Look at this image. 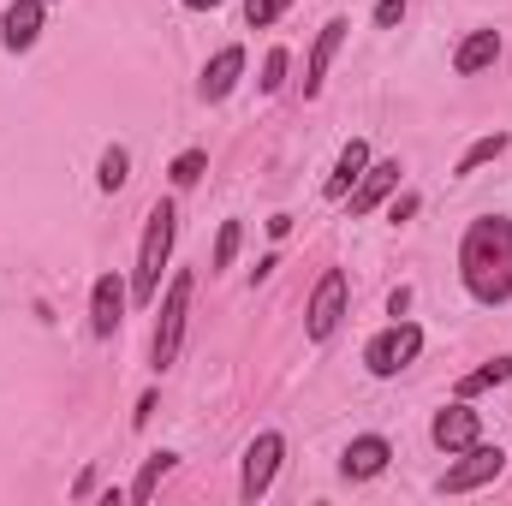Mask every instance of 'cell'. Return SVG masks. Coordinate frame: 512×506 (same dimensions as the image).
Returning <instances> with one entry per match:
<instances>
[{
    "label": "cell",
    "instance_id": "6da1fadb",
    "mask_svg": "<svg viewBox=\"0 0 512 506\" xmlns=\"http://www.w3.org/2000/svg\"><path fill=\"white\" fill-rule=\"evenodd\" d=\"M459 274H465V292L477 304H507L512 298V221L507 215H483V221L465 227Z\"/></svg>",
    "mask_w": 512,
    "mask_h": 506
},
{
    "label": "cell",
    "instance_id": "7a4b0ae2",
    "mask_svg": "<svg viewBox=\"0 0 512 506\" xmlns=\"http://www.w3.org/2000/svg\"><path fill=\"white\" fill-rule=\"evenodd\" d=\"M173 233H179V215L173 203H155L143 215V245H137V268H131V298L137 304H155L161 298V268L173 256Z\"/></svg>",
    "mask_w": 512,
    "mask_h": 506
},
{
    "label": "cell",
    "instance_id": "3957f363",
    "mask_svg": "<svg viewBox=\"0 0 512 506\" xmlns=\"http://www.w3.org/2000/svg\"><path fill=\"white\" fill-rule=\"evenodd\" d=\"M191 274H173V286H167V298H161V316H155V340H149V358H155V370H173V358H179V340H185V310H191Z\"/></svg>",
    "mask_w": 512,
    "mask_h": 506
},
{
    "label": "cell",
    "instance_id": "277c9868",
    "mask_svg": "<svg viewBox=\"0 0 512 506\" xmlns=\"http://www.w3.org/2000/svg\"><path fill=\"white\" fill-rule=\"evenodd\" d=\"M417 352H423V328L417 322H387L382 334L364 346V370L387 381V376H399V370H411Z\"/></svg>",
    "mask_w": 512,
    "mask_h": 506
},
{
    "label": "cell",
    "instance_id": "5b68a950",
    "mask_svg": "<svg viewBox=\"0 0 512 506\" xmlns=\"http://www.w3.org/2000/svg\"><path fill=\"white\" fill-rule=\"evenodd\" d=\"M501 471H507V453H501V447H489V441H477V447H465V453H459V465H447L441 495H471V489L495 483Z\"/></svg>",
    "mask_w": 512,
    "mask_h": 506
},
{
    "label": "cell",
    "instance_id": "8992f818",
    "mask_svg": "<svg viewBox=\"0 0 512 506\" xmlns=\"http://www.w3.org/2000/svg\"><path fill=\"white\" fill-rule=\"evenodd\" d=\"M280 459H286V435L262 429L251 447H245V477H239V501H251V506H256L262 495H268V483H274Z\"/></svg>",
    "mask_w": 512,
    "mask_h": 506
},
{
    "label": "cell",
    "instance_id": "52a82bcc",
    "mask_svg": "<svg viewBox=\"0 0 512 506\" xmlns=\"http://www.w3.org/2000/svg\"><path fill=\"white\" fill-rule=\"evenodd\" d=\"M340 316H346V274H340V268H328V274L316 280V292H310V310H304V334L322 346V340L340 328Z\"/></svg>",
    "mask_w": 512,
    "mask_h": 506
},
{
    "label": "cell",
    "instance_id": "ba28073f",
    "mask_svg": "<svg viewBox=\"0 0 512 506\" xmlns=\"http://www.w3.org/2000/svg\"><path fill=\"white\" fill-rule=\"evenodd\" d=\"M429 441L453 459V453H465V447H477V441H483V423H477V411H471L465 399H453V405H441V411H435Z\"/></svg>",
    "mask_w": 512,
    "mask_h": 506
},
{
    "label": "cell",
    "instance_id": "9c48e42d",
    "mask_svg": "<svg viewBox=\"0 0 512 506\" xmlns=\"http://www.w3.org/2000/svg\"><path fill=\"white\" fill-rule=\"evenodd\" d=\"M120 322H126V286H120V274H102L90 286V334L96 340H114Z\"/></svg>",
    "mask_w": 512,
    "mask_h": 506
},
{
    "label": "cell",
    "instance_id": "30bf717a",
    "mask_svg": "<svg viewBox=\"0 0 512 506\" xmlns=\"http://www.w3.org/2000/svg\"><path fill=\"white\" fill-rule=\"evenodd\" d=\"M42 12H48V0H12V6L0 12V42H6L12 54H24V48L42 36Z\"/></svg>",
    "mask_w": 512,
    "mask_h": 506
},
{
    "label": "cell",
    "instance_id": "8fae6325",
    "mask_svg": "<svg viewBox=\"0 0 512 506\" xmlns=\"http://www.w3.org/2000/svg\"><path fill=\"white\" fill-rule=\"evenodd\" d=\"M399 173H405L399 161H370V167H364V179H358V185H352V197H346V203H352V215H370L382 197H393V191H399Z\"/></svg>",
    "mask_w": 512,
    "mask_h": 506
},
{
    "label": "cell",
    "instance_id": "7c38bea8",
    "mask_svg": "<svg viewBox=\"0 0 512 506\" xmlns=\"http://www.w3.org/2000/svg\"><path fill=\"white\" fill-rule=\"evenodd\" d=\"M387 459H393V447H387L382 435H358L346 453H340V471L352 477V483H370V477H382Z\"/></svg>",
    "mask_w": 512,
    "mask_h": 506
},
{
    "label": "cell",
    "instance_id": "4fadbf2b",
    "mask_svg": "<svg viewBox=\"0 0 512 506\" xmlns=\"http://www.w3.org/2000/svg\"><path fill=\"white\" fill-rule=\"evenodd\" d=\"M364 167H370V143H364V137H352V143L340 149V161H334V173H328L322 197H328V203H346V197H352V185L364 179Z\"/></svg>",
    "mask_w": 512,
    "mask_h": 506
},
{
    "label": "cell",
    "instance_id": "5bb4252c",
    "mask_svg": "<svg viewBox=\"0 0 512 506\" xmlns=\"http://www.w3.org/2000/svg\"><path fill=\"white\" fill-rule=\"evenodd\" d=\"M501 60V30H471L459 48H453V72L459 78H477L483 66H495Z\"/></svg>",
    "mask_w": 512,
    "mask_h": 506
},
{
    "label": "cell",
    "instance_id": "9a60e30c",
    "mask_svg": "<svg viewBox=\"0 0 512 506\" xmlns=\"http://www.w3.org/2000/svg\"><path fill=\"white\" fill-rule=\"evenodd\" d=\"M340 42H346V18H328V24H322V36H316V48H310V66H304V96H316V90H322V78H328V66H334Z\"/></svg>",
    "mask_w": 512,
    "mask_h": 506
},
{
    "label": "cell",
    "instance_id": "2e32d148",
    "mask_svg": "<svg viewBox=\"0 0 512 506\" xmlns=\"http://www.w3.org/2000/svg\"><path fill=\"white\" fill-rule=\"evenodd\" d=\"M239 72H245V48L233 42V48H221V54L209 60V72H203V102H227L233 84H239Z\"/></svg>",
    "mask_w": 512,
    "mask_h": 506
},
{
    "label": "cell",
    "instance_id": "e0dca14e",
    "mask_svg": "<svg viewBox=\"0 0 512 506\" xmlns=\"http://www.w3.org/2000/svg\"><path fill=\"white\" fill-rule=\"evenodd\" d=\"M501 155H507V131H489V137H477V143L459 155V167H453V173H459V179H471L477 167H489V161H501Z\"/></svg>",
    "mask_w": 512,
    "mask_h": 506
},
{
    "label": "cell",
    "instance_id": "ac0fdd59",
    "mask_svg": "<svg viewBox=\"0 0 512 506\" xmlns=\"http://www.w3.org/2000/svg\"><path fill=\"white\" fill-rule=\"evenodd\" d=\"M179 465V453H149L143 459V471H137V483H131V501L143 506V501H155V489H161V477Z\"/></svg>",
    "mask_w": 512,
    "mask_h": 506
},
{
    "label": "cell",
    "instance_id": "d6986e66",
    "mask_svg": "<svg viewBox=\"0 0 512 506\" xmlns=\"http://www.w3.org/2000/svg\"><path fill=\"white\" fill-rule=\"evenodd\" d=\"M512 381V358H495V364H483V370H471V376L459 381V399H477L483 387H501Z\"/></svg>",
    "mask_w": 512,
    "mask_h": 506
},
{
    "label": "cell",
    "instance_id": "ffe728a7",
    "mask_svg": "<svg viewBox=\"0 0 512 506\" xmlns=\"http://www.w3.org/2000/svg\"><path fill=\"white\" fill-rule=\"evenodd\" d=\"M126 179H131V155L120 149V143H114V149H102V167H96V185H102V191H120Z\"/></svg>",
    "mask_w": 512,
    "mask_h": 506
},
{
    "label": "cell",
    "instance_id": "44dd1931",
    "mask_svg": "<svg viewBox=\"0 0 512 506\" xmlns=\"http://www.w3.org/2000/svg\"><path fill=\"white\" fill-rule=\"evenodd\" d=\"M203 167H209V155H203V149H185V155H179V161L167 167V179H173L179 191H191V185L203 179Z\"/></svg>",
    "mask_w": 512,
    "mask_h": 506
},
{
    "label": "cell",
    "instance_id": "7402d4cb",
    "mask_svg": "<svg viewBox=\"0 0 512 506\" xmlns=\"http://www.w3.org/2000/svg\"><path fill=\"white\" fill-rule=\"evenodd\" d=\"M239 221H221V239H215V268H233V256H239Z\"/></svg>",
    "mask_w": 512,
    "mask_h": 506
},
{
    "label": "cell",
    "instance_id": "603a6c76",
    "mask_svg": "<svg viewBox=\"0 0 512 506\" xmlns=\"http://www.w3.org/2000/svg\"><path fill=\"white\" fill-rule=\"evenodd\" d=\"M286 6H292V0H245V24H251V30H262V24H274Z\"/></svg>",
    "mask_w": 512,
    "mask_h": 506
},
{
    "label": "cell",
    "instance_id": "cb8c5ba5",
    "mask_svg": "<svg viewBox=\"0 0 512 506\" xmlns=\"http://www.w3.org/2000/svg\"><path fill=\"white\" fill-rule=\"evenodd\" d=\"M286 84V48H268V60H262V90L274 96Z\"/></svg>",
    "mask_w": 512,
    "mask_h": 506
},
{
    "label": "cell",
    "instance_id": "d4e9b609",
    "mask_svg": "<svg viewBox=\"0 0 512 506\" xmlns=\"http://www.w3.org/2000/svg\"><path fill=\"white\" fill-rule=\"evenodd\" d=\"M405 6H411V0H376V30H393V24L405 18Z\"/></svg>",
    "mask_w": 512,
    "mask_h": 506
},
{
    "label": "cell",
    "instance_id": "484cf974",
    "mask_svg": "<svg viewBox=\"0 0 512 506\" xmlns=\"http://www.w3.org/2000/svg\"><path fill=\"white\" fill-rule=\"evenodd\" d=\"M387 310H393V316H405V310H411V286H399V292L387 298Z\"/></svg>",
    "mask_w": 512,
    "mask_h": 506
},
{
    "label": "cell",
    "instance_id": "4316f807",
    "mask_svg": "<svg viewBox=\"0 0 512 506\" xmlns=\"http://www.w3.org/2000/svg\"><path fill=\"white\" fill-rule=\"evenodd\" d=\"M149 411H155V393H143V399H137V411H131V423L143 429V423H149Z\"/></svg>",
    "mask_w": 512,
    "mask_h": 506
},
{
    "label": "cell",
    "instance_id": "83f0119b",
    "mask_svg": "<svg viewBox=\"0 0 512 506\" xmlns=\"http://www.w3.org/2000/svg\"><path fill=\"white\" fill-rule=\"evenodd\" d=\"M185 6H197V12H215V6H221V0H185Z\"/></svg>",
    "mask_w": 512,
    "mask_h": 506
}]
</instances>
